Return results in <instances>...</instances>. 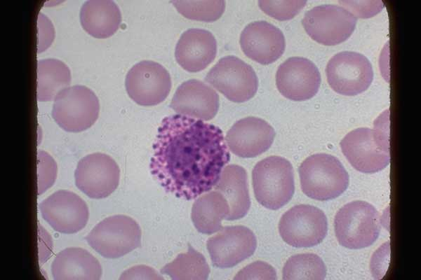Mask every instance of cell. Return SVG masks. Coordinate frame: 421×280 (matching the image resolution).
Returning a JSON list of instances; mask_svg holds the SVG:
<instances>
[{
    "label": "cell",
    "mask_w": 421,
    "mask_h": 280,
    "mask_svg": "<svg viewBox=\"0 0 421 280\" xmlns=\"http://www.w3.org/2000/svg\"><path fill=\"white\" fill-rule=\"evenodd\" d=\"M388 110L375 121L373 129L359 127L347 133L340 142L342 153L357 171L372 174L390 162Z\"/></svg>",
    "instance_id": "cell-2"
},
{
    "label": "cell",
    "mask_w": 421,
    "mask_h": 280,
    "mask_svg": "<svg viewBox=\"0 0 421 280\" xmlns=\"http://www.w3.org/2000/svg\"><path fill=\"white\" fill-rule=\"evenodd\" d=\"M252 182L257 201L271 210L286 205L295 192L293 166L280 156H269L259 161L253 169Z\"/></svg>",
    "instance_id": "cell-4"
},
{
    "label": "cell",
    "mask_w": 421,
    "mask_h": 280,
    "mask_svg": "<svg viewBox=\"0 0 421 280\" xmlns=\"http://www.w3.org/2000/svg\"><path fill=\"white\" fill-rule=\"evenodd\" d=\"M57 176V164L50 155L44 150L38 152L39 194H41L54 183Z\"/></svg>",
    "instance_id": "cell-30"
},
{
    "label": "cell",
    "mask_w": 421,
    "mask_h": 280,
    "mask_svg": "<svg viewBox=\"0 0 421 280\" xmlns=\"http://www.w3.org/2000/svg\"><path fill=\"white\" fill-rule=\"evenodd\" d=\"M229 214L225 197L218 191H208L197 198L192 205V220L196 229L210 234L222 227L221 221Z\"/></svg>",
    "instance_id": "cell-24"
},
{
    "label": "cell",
    "mask_w": 421,
    "mask_h": 280,
    "mask_svg": "<svg viewBox=\"0 0 421 280\" xmlns=\"http://www.w3.org/2000/svg\"><path fill=\"white\" fill-rule=\"evenodd\" d=\"M161 272L173 280H206L210 269L204 256L189 244L187 251L180 253Z\"/></svg>",
    "instance_id": "cell-26"
},
{
    "label": "cell",
    "mask_w": 421,
    "mask_h": 280,
    "mask_svg": "<svg viewBox=\"0 0 421 280\" xmlns=\"http://www.w3.org/2000/svg\"><path fill=\"white\" fill-rule=\"evenodd\" d=\"M219 95L210 85L201 80L190 79L177 88L171 107L178 114L201 120H209L216 115Z\"/></svg>",
    "instance_id": "cell-19"
},
{
    "label": "cell",
    "mask_w": 421,
    "mask_h": 280,
    "mask_svg": "<svg viewBox=\"0 0 421 280\" xmlns=\"http://www.w3.org/2000/svg\"><path fill=\"white\" fill-rule=\"evenodd\" d=\"M328 230L325 214L309 204L296 205L281 216L279 223L283 240L296 248H309L320 244Z\"/></svg>",
    "instance_id": "cell-9"
},
{
    "label": "cell",
    "mask_w": 421,
    "mask_h": 280,
    "mask_svg": "<svg viewBox=\"0 0 421 280\" xmlns=\"http://www.w3.org/2000/svg\"><path fill=\"white\" fill-rule=\"evenodd\" d=\"M76 187L93 199L109 196L118 187L120 169L113 158L102 153L84 156L74 173Z\"/></svg>",
    "instance_id": "cell-13"
},
{
    "label": "cell",
    "mask_w": 421,
    "mask_h": 280,
    "mask_svg": "<svg viewBox=\"0 0 421 280\" xmlns=\"http://www.w3.org/2000/svg\"><path fill=\"white\" fill-rule=\"evenodd\" d=\"M205 80L234 102L248 101L258 88V78L253 67L233 55L220 59L208 72Z\"/></svg>",
    "instance_id": "cell-8"
},
{
    "label": "cell",
    "mask_w": 421,
    "mask_h": 280,
    "mask_svg": "<svg viewBox=\"0 0 421 280\" xmlns=\"http://www.w3.org/2000/svg\"><path fill=\"white\" fill-rule=\"evenodd\" d=\"M217 42L213 34L206 29L192 28L180 36L175 50L178 63L186 71L204 69L215 59Z\"/></svg>",
    "instance_id": "cell-20"
},
{
    "label": "cell",
    "mask_w": 421,
    "mask_h": 280,
    "mask_svg": "<svg viewBox=\"0 0 421 280\" xmlns=\"http://www.w3.org/2000/svg\"><path fill=\"white\" fill-rule=\"evenodd\" d=\"M342 7L356 18H367L377 14L384 8L382 1H339Z\"/></svg>",
    "instance_id": "cell-31"
},
{
    "label": "cell",
    "mask_w": 421,
    "mask_h": 280,
    "mask_svg": "<svg viewBox=\"0 0 421 280\" xmlns=\"http://www.w3.org/2000/svg\"><path fill=\"white\" fill-rule=\"evenodd\" d=\"M171 2L185 18L205 22L220 18L226 4L224 0H173Z\"/></svg>",
    "instance_id": "cell-28"
},
{
    "label": "cell",
    "mask_w": 421,
    "mask_h": 280,
    "mask_svg": "<svg viewBox=\"0 0 421 280\" xmlns=\"http://www.w3.org/2000/svg\"><path fill=\"white\" fill-rule=\"evenodd\" d=\"M141 236L140 227L133 218L114 215L98 223L86 240L102 257L115 259L140 247Z\"/></svg>",
    "instance_id": "cell-6"
},
{
    "label": "cell",
    "mask_w": 421,
    "mask_h": 280,
    "mask_svg": "<svg viewBox=\"0 0 421 280\" xmlns=\"http://www.w3.org/2000/svg\"><path fill=\"white\" fill-rule=\"evenodd\" d=\"M334 225L340 245L350 249H360L370 246L376 241L381 229V218L372 204L356 200L338 210Z\"/></svg>",
    "instance_id": "cell-5"
},
{
    "label": "cell",
    "mask_w": 421,
    "mask_h": 280,
    "mask_svg": "<svg viewBox=\"0 0 421 280\" xmlns=\"http://www.w3.org/2000/svg\"><path fill=\"white\" fill-rule=\"evenodd\" d=\"M302 24L312 39L323 45L333 46L351 36L356 18L342 6L323 4L307 10Z\"/></svg>",
    "instance_id": "cell-10"
},
{
    "label": "cell",
    "mask_w": 421,
    "mask_h": 280,
    "mask_svg": "<svg viewBox=\"0 0 421 280\" xmlns=\"http://www.w3.org/2000/svg\"><path fill=\"white\" fill-rule=\"evenodd\" d=\"M283 279L322 280L326 267L321 258L314 253H302L290 256L283 268Z\"/></svg>",
    "instance_id": "cell-27"
},
{
    "label": "cell",
    "mask_w": 421,
    "mask_h": 280,
    "mask_svg": "<svg viewBox=\"0 0 421 280\" xmlns=\"http://www.w3.org/2000/svg\"><path fill=\"white\" fill-rule=\"evenodd\" d=\"M208 238L206 246L214 266L229 268L252 255L257 246L254 233L247 227H222Z\"/></svg>",
    "instance_id": "cell-15"
},
{
    "label": "cell",
    "mask_w": 421,
    "mask_h": 280,
    "mask_svg": "<svg viewBox=\"0 0 421 280\" xmlns=\"http://www.w3.org/2000/svg\"><path fill=\"white\" fill-rule=\"evenodd\" d=\"M234 279H276L272 266L263 261H256L246 266L235 276Z\"/></svg>",
    "instance_id": "cell-32"
},
{
    "label": "cell",
    "mask_w": 421,
    "mask_h": 280,
    "mask_svg": "<svg viewBox=\"0 0 421 280\" xmlns=\"http://www.w3.org/2000/svg\"><path fill=\"white\" fill-rule=\"evenodd\" d=\"M100 102L89 88L75 85L58 93L54 99L52 116L67 132H78L91 127L98 118Z\"/></svg>",
    "instance_id": "cell-7"
},
{
    "label": "cell",
    "mask_w": 421,
    "mask_h": 280,
    "mask_svg": "<svg viewBox=\"0 0 421 280\" xmlns=\"http://www.w3.org/2000/svg\"><path fill=\"white\" fill-rule=\"evenodd\" d=\"M275 136L274 128L265 120L248 116L237 120L226 135L228 148L241 158H254L272 146Z\"/></svg>",
    "instance_id": "cell-17"
},
{
    "label": "cell",
    "mask_w": 421,
    "mask_h": 280,
    "mask_svg": "<svg viewBox=\"0 0 421 280\" xmlns=\"http://www.w3.org/2000/svg\"><path fill=\"white\" fill-rule=\"evenodd\" d=\"M227 200L229 214L226 220H234L244 217L250 206L248 175L241 166L229 164L225 167L214 186Z\"/></svg>",
    "instance_id": "cell-22"
},
{
    "label": "cell",
    "mask_w": 421,
    "mask_h": 280,
    "mask_svg": "<svg viewBox=\"0 0 421 280\" xmlns=\"http://www.w3.org/2000/svg\"><path fill=\"white\" fill-rule=\"evenodd\" d=\"M276 84L285 97L294 101H304L317 93L321 84V74L311 60L302 57H292L278 67Z\"/></svg>",
    "instance_id": "cell-16"
},
{
    "label": "cell",
    "mask_w": 421,
    "mask_h": 280,
    "mask_svg": "<svg viewBox=\"0 0 421 280\" xmlns=\"http://www.w3.org/2000/svg\"><path fill=\"white\" fill-rule=\"evenodd\" d=\"M102 273V267L96 258L81 248L61 251L51 265L55 280H99Z\"/></svg>",
    "instance_id": "cell-21"
},
{
    "label": "cell",
    "mask_w": 421,
    "mask_h": 280,
    "mask_svg": "<svg viewBox=\"0 0 421 280\" xmlns=\"http://www.w3.org/2000/svg\"><path fill=\"white\" fill-rule=\"evenodd\" d=\"M80 22L83 28L96 38L112 35L121 22L119 6L112 0H88L81 7Z\"/></svg>",
    "instance_id": "cell-23"
},
{
    "label": "cell",
    "mask_w": 421,
    "mask_h": 280,
    "mask_svg": "<svg viewBox=\"0 0 421 280\" xmlns=\"http://www.w3.org/2000/svg\"><path fill=\"white\" fill-rule=\"evenodd\" d=\"M305 0H259L258 5L267 15L279 20L295 17L305 6Z\"/></svg>",
    "instance_id": "cell-29"
},
{
    "label": "cell",
    "mask_w": 421,
    "mask_h": 280,
    "mask_svg": "<svg viewBox=\"0 0 421 280\" xmlns=\"http://www.w3.org/2000/svg\"><path fill=\"white\" fill-rule=\"evenodd\" d=\"M327 81L336 92L356 95L368 89L373 78L372 64L363 55L342 51L333 55L326 67Z\"/></svg>",
    "instance_id": "cell-11"
},
{
    "label": "cell",
    "mask_w": 421,
    "mask_h": 280,
    "mask_svg": "<svg viewBox=\"0 0 421 280\" xmlns=\"http://www.w3.org/2000/svg\"><path fill=\"white\" fill-rule=\"evenodd\" d=\"M298 172L304 194L319 201L339 197L349 182V174L340 161L327 153L308 157L299 167Z\"/></svg>",
    "instance_id": "cell-3"
},
{
    "label": "cell",
    "mask_w": 421,
    "mask_h": 280,
    "mask_svg": "<svg viewBox=\"0 0 421 280\" xmlns=\"http://www.w3.org/2000/svg\"><path fill=\"white\" fill-rule=\"evenodd\" d=\"M244 54L262 64L274 62L283 53L286 41L283 32L275 25L258 20L248 24L240 35Z\"/></svg>",
    "instance_id": "cell-18"
},
{
    "label": "cell",
    "mask_w": 421,
    "mask_h": 280,
    "mask_svg": "<svg viewBox=\"0 0 421 280\" xmlns=\"http://www.w3.org/2000/svg\"><path fill=\"white\" fill-rule=\"evenodd\" d=\"M125 86L129 97L140 105L153 106L163 102L171 88L169 72L158 62L142 60L128 71Z\"/></svg>",
    "instance_id": "cell-12"
},
{
    "label": "cell",
    "mask_w": 421,
    "mask_h": 280,
    "mask_svg": "<svg viewBox=\"0 0 421 280\" xmlns=\"http://www.w3.org/2000/svg\"><path fill=\"white\" fill-rule=\"evenodd\" d=\"M229 160L218 127L175 114L161 121L149 168L166 192L191 200L214 188Z\"/></svg>",
    "instance_id": "cell-1"
},
{
    "label": "cell",
    "mask_w": 421,
    "mask_h": 280,
    "mask_svg": "<svg viewBox=\"0 0 421 280\" xmlns=\"http://www.w3.org/2000/svg\"><path fill=\"white\" fill-rule=\"evenodd\" d=\"M43 218L57 232L74 234L87 224L89 211L85 201L76 193L60 190L39 205Z\"/></svg>",
    "instance_id": "cell-14"
},
{
    "label": "cell",
    "mask_w": 421,
    "mask_h": 280,
    "mask_svg": "<svg viewBox=\"0 0 421 280\" xmlns=\"http://www.w3.org/2000/svg\"><path fill=\"white\" fill-rule=\"evenodd\" d=\"M119 279H163L152 267L136 265L126 270Z\"/></svg>",
    "instance_id": "cell-33"
},
{
    "label": "cell",
    "mask_w": 421,
    "mask_h": 280,
    "mask_svg": "<svg viewBox=\"0 0 421 280\" xmlns=\"http://www.w3.org/2000/svg\"><path fill=\"white\" fill-rule=\"evenodd\" d=\"M71 82L68 66L56 58H46L37 62V99L51 101Z\"/></svg>",
    "instance_id": "cell-25"
}]
</instances>
